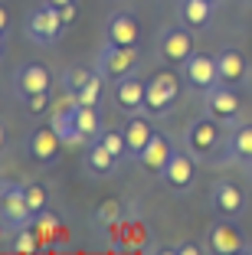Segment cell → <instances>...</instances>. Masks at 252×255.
Segmentation results:
<instances>
[{"label": "cell", "instance_id": "cell-12", "mask_svg": "<svg viewBox=\"0 0 252 255\" xmlns=\"http://www.w3.org/2000/svg\"><path fill=\"white\" fill-rule=\"evenodd\" d=\"M210 206L220 219H236L246 210V196L233 180H216L210 187Z\"/></svg>", "mask_w": 252, "mask_h": 255}, {"label": "cell", "instance_id": "cell-33", "mask_svg": "<svg viewBox=\"0 0 252 255\" xmlns=\"http://www.w3.org/2000/svg\"><path fill=\"white\" fill-rule=\"evenodd\" d=\"M246 252H249V255H252V246H246Z\"/></svg>", "mask_w": 252, "mask_h": 255}, {"label": "cell", "instance_id": "cell-19", "mask_svg": "<svg viewBox=\"0 0 252 255\" xmlns=\"http://www.w3.org/2000/svg\"><path fill=\"white\" fill-rule=\"evenodd\" d=\"M144 92H148V82H141L138 75H125L121 82H115V105L131 115L144 112Z\"/></svg>", "mask_w": 252, "mask_h": 255}, {"label": "cell", "instance_id": "cell-14", "mask_svg": "<svg viewBox=\"0 0 252 255\" xmlns=\"http://www.w3.org/2000/svg\"><path fill=\"white\" fill-rule=\"evenodd\" d=\"M138 36H141V26L131 13L118 10L105 20V43H115V46H138Z\"/></svg>", "mask_w": 252, "mask_h": 255}, {"label": "cell", "instance_id": "cell-25", "mask_svg": "<svg viewBox=\"0 0 252 255\" xmlns=\"http://www.w3.org/2000/svg\"><path fill=\"white\" fill-rule=\"evenodd\" d=\"M46 203H49V193H46L43 183H26V206H30L33 219H36L39 213H46Z\"/></svg>", "mask_w": 252, "mask_h": 255}, {"label": "cell", "instance_id": "cell-15", "mask_svg": "<svg viewBox=\"0 0 252 255\" xmlns=\"http://www.w3.org/2000/svg\"><path fill=\"white\" fill-rule=\"evenodd\" d=\"M216 66H220V82L223 85H243L246 75H249L246 56L236 46H223L220 53H216Z\"/></svg>", "mask_w": 252, "mask_h": 255}, {"label": "cell", "instance_id": "cell-7", "mask_svg": "<svg viewBox=\"0 0 252 255\" xmlns=\"http://www.w3.org/2000/svg\"><path fill=\"white\" fill-rule=\"evenodd\" d=\"M161 180H164V187L174 190V193H187V190L193 187V180H197V157H193L187 147H174L167 167L161 170Z\"/></svg>", "mask_w": 252, "mask_h": 255}, {"label": "cell", "instance_id": "cell-22", "mask_svg": "<svg viewBox=\"0 0 252 255\" xmlns=\"http://www.w3.org/2000/svg\"><path fill=\"white\" fill-rule=\"evenodd\" d=\"M72 121H75V131L82 134V141L92 144L102 137V112H98V105H75L72 112Z\"/></svg>", "mask_w": 252, "mask_h": 255}, {"label": "cell", "instance_id": "cell-23", "mask_svg": "<svg viewBox=\"0 0 252 255\" xmlns=\"http://www.w3.org/2000/svg\"><path fill=\"white\" fill-rule=\"evenodd\" d=\"M39 246H43V242H39V236H36V229H33V223H26V226H20V229H13V239H10V249H13V252L30 255V252H36Z\"/></svg>", "mask_w": 252, "mask_h": 255}, {"label": "cell", "instance_id": "cell-24", "mask_svg": "<svg viewBox=\"0 0 252 255\" xmlns=\"http://www.w3.org/2000/svg\"><path fill=\"white\" fill-rule=\"evenodd\" d=\"M92 75H95V66H92V69L89 66H66V69H62V79H59L62 92H79Z\"/></svg>", "mask_w": 252, "mask_h": 255}, {"label": "cell", "instance_id": "cell-11", "mask_svg": "<svg viewBox=\"0 0 252 255\" xmlns=\"http://www.w3.org/2000/svg\"><path fill=\"white\" fill-rule=\"evenodd\" d=\"M10 85H13V95L23 102V98L36 95V92H49L52 75H49V69H46L43 62H23V66H16Z\"/></svg>", "mask_w": 252, "mask_h": 255}, {"label": "cell", "instance_id": "cell-4", "mask_svg": "<svg viewBox=\"0 0 252 255\" xmlns=\"http://www.w3.org/2000/svg\"><path fill=\"white\" fill-rule=\"evenodd\" d=\"M203 108L207 115H213L223 125H239V115H243V98H239L236 85H213L210 92H203Z\"/></svg>", "mask_w": 252, "mask_h": 255}, {"label": "cell", "instance_id": "cell-29", "mask_svg": "<svg viewBox=\"0 0 252 255\" xmlns=\"http://www.w3.org/2000/svg\"><path fill=\"white\" fill-rule=\"evenodd\" d=\"M98 223H102V226L121 223V206H118V203H105L102 210H98Z\"/></svg>", "mask_w": 252, "mask_h": 255}, {"label": "cell", "instance_id": "cell-32", "mask_svg": "<svg viewBox=\"0 0 252 255\" xmlns=\"http://www.w3.org/2000/svg\"><path fill=\"white\" fill-rule=\"evenodd\" d=\"M46 3H52V7H66V3H75V0H46Z\"/></svg>", "mask_w": 252, "mask_h": 255}, {"label": "cell", "instance_id": "cell-20", "mask_svg": "<svg viewBox=\"0 0 252 255\" xmlns=\"http://www.w3.org/2000/svg\"><path fill=\"white\" fill-rule=\"evenodd\" d=\"M82 164H85V173H89V177H98V180H102V177H111V173H115L118 157H115L102 141H92L89 147H85V160H82Z\"/></svg>", "mask_w": 252, "mask_h": 255}, {"label": "cell", "instance_id": "cell-16", "mask_svg": "<svg viewBox=\"0 0 252 255\" xmlns=\"http://www.w3.org/2000/svg\"><path fill=\"white\" fill-rule=\"evenodd\" d=\"M174 147H177V144H174L167 134L154 131V137L148 141V147H144V154H141V160H138V164H141L144 170L151 173V177H161V170L167 167V160H171Z\"/></svg>", "mask_w": 252, "mask_h": 255}, {"label": "cell", "instance_id": "cell-18", "mask_svg": "<svg viewBox=\"0 0 252 255\" xmlns=\"http://www.w3.org/2000/svg\"><path fill=\"white\" fill-rule=\"evenodd\" d=\"M125 144H128V157L131 160H141L144 147H148V141L154 137V128H151V118H141V115L134 112V118L125 121Z\"/></svg>", "mask_w": 252, "mask_h": 255}, {"label": "cell", "instance_id": "cell-8", "mask_svg": "<svg viewBox=\"0 0 252 255\" xmlns=\"http://www.w3.org/2000/svg\"><path fill=\"white\" fill-rule=\"evenodd\" d=\"M23 150H26V157H30L33 164L49 167V164H56V157H59L62 137L56 134V128H52V125L33 128L30 134H26V141H23Z\"/></svg>", "mask_w": 252, "mask_h": 255}, {"label": "cell", "instance_id": "cell-1", "mask_svg": "<svg viewBox=\"0 0 252 255\" xmlns=\"http://www.w3.org/2000/svg\"><path fill=\"white\" fill-rule=\"evenodd\" d=\"M184 144L197 160H210L216 150H226V134H223V121H216L213 115L197 118L187 125L184 131Z\"/></svg>", "mask_w": 252, "mask_h": 255}, {"label": "cell", "instance_id": "cell-30", "mask_svg": "<svg viewBox=\"0 0 252 255\" xmlns=\"http://www.w3.org/2000/svg\"><path fill=\"white\" fill-rule=\"evenodd\" d=\"M59 16H62V23H66V26H72V23H75V16H79L75 3H66V7H59Z\"/></svg>", "mask_w": 252, "mask_h": 255}, {"label": "cell", "instance_id": "cell-5", "mask_svg": "<svg viewBox=\"0 0 252 255\" xmlns=\"http://www.w3.org/2000/svg\"><path fill=\"white\" fill-rule=\"evenodd\" d=\"M177 92H180V82L174 72H157L154 79L148 82V92H144V112L151 118H161L174 108L177 102Z\"/></svg>", "mask_w": 252, "mask_h": 255}, {"label": "cell", "instance_id": "cell-9", "mask_svg": "<svg viewBox=\"0 0 252 255\" xmlns=\"http://www.w3.org/2000/svg\"><path fill=\"white\" fill-rule=\"evenodd\" d=\"M193 56V36L190 30H180V26H167V30L157 33V59L171 62V66H184Z\"/></svg>", "mask_w": 252, "mask_h": 255}, {"label": "cell", "instance_id": "cell-17", "mask_svg": "<svg viewBox=\"0 0 252 255\" xmlns=\"http://www.w3.org/2000/svg\"><path fill=\"white\" fill-rule=\"evenodd\" d=\"M223 157L252 167V121H239V125H233V134L226 137Z\"/></svg>", "mask_w": 252, "mask_h": 255}, {"label": "cell", "instance_id": "cell-21", "mask_svg": "<svg viewBox=\"0 0 252 255\" xmlns=\"http://www.w3.org/2000/svg\"><path fill=\"white\" fill-rule=\"evenodd\" d=\"M177 16L187 30H207L213 20V3L210 0H180Z\"/></svg>", "mask_w": 252, "mask_h": 255}, {"label": "cell", "instance_id": "cell-6", "mask_svg": "<svg viewBox=\"0 0 252 255\" xmlns=\"http://www.w3.org/2000/svg\"><path fill=\"white\" fill-rule=\"evenodd\" d=\"M0 216H3V226H7V233L20 229V226L30 223V206H26V187L13 180H3L0 183Z\"/></svg>", "mask_w": 252, "mask_h": 255}, {"label": "cell", "instance_id": "cell-34", "mask_svg": "<svg viewBox=\"0 0 252 255\" xmlns=\"http://www.w3.org/2000/svg\"><path fill=\"white\" fill-rule=\"evenodd\" d=\"M249 177H252V167H249Z\"/></svg>", "mask_w": 252, "mask_h": 255}, {"label": "cell", "instance_id": "cell-27", "mask_svg": "<svg viewBox=\"0 0 252 255\" xmlns=\"http://www.w3.org/2000/svg\"><path fill=\"white\" fill-rule=\"evenodd\" d=\"M98 141L105 144V147L111 150V154H115V157H128V144H125V131H102V137H98Z\"/></svg>", "mask_w": 252, "mask_h": 255}, {"label": "cell", "instance_id": "cell-35", "mask_svg": "<svg viewBox=\"0 0 252 255\" xmlns=\"http://www.w3.org/2000/svg\"><path fill=\"white\" fill-rule=\"evenodd\" d=\"M210 3H216V0H210Z\"/></svg>", "mask_w": 252, "mask_h": 255}, {"label": "cell", "instance_id": "cell-26", "mask_svg": "<svg viewBox=\"0 0 252 255\" xmlns=\"http://www.w3.org/2000/svg\"><path fill=\"white\" fill-rule=\"evenodd\" d=\"M102 82H105V79H102L98 72L92 75L89 82H85L79 92H75V98H79V105H98V102H102Z\"/></svg>", "mask_w": 252, "mask_h": 255}, {"label": "cell", "instance_id": "cell-2", "mask_svg": "<svg viewBox=\"0 0 252 255\" xmlns=\"http://www.w3.org/2000/svg\"><path fill=\"white\" fill-rule=\"evenodd\" d=\"M138 69V46H115L105 43L95 56V72L102 75L105 82H121L125 75H134Z\"/></svg>", "mask_w": 252, "mask_h": 255}, {"label": "cell", "instance_id": "cell-28", "mask_svg": "<svg viewBox=\"0 0 252 255\" xmlns=\"http://www.w3.org/2000/svg\"><path fill=\"white\" fill-rule=\"evenodd\" d=\"M49 105H52V95H49V92H36V95L23 98V108H26L30 115H43Z\"/></svg>", "mask_w": 252, "mask_h": 255}, {"label": "cell", "instance_id": "cell-3", "mask_svg": "<svg viewBox=\"0 0 252 255\" xmlns=\"http://www.w3.org/2000/svg\"><path fill=\"white\" fill-rule=\"evenodd\" d=\"M62 16H59V7H52V3H39L36 10H33L30 16H26V23H23V30H26V36H30V43L36 46H56V39H59L62 33Z\"/></svg>", "mask_w": 252, "mask_h": 255}, {"label": "cell", "instance_id": "cell-13", "mask_svg": "<svg viewBox=\"0 0 252 255\" xmlns=\"http://www.w3.org/2000/svg\"><path fill=\"white\" fill-rule=\"evenodd\" d=\"M207 249L216 252V255H236V252H246V242H243V236H239V229L233 226V219H220V223L210 226Z\"/></svg>", "mask_w": 252, "mask_h": 255}, {"label": "cell", "instance_id": "cell-10", "mask_svg": "<svg viewBox=\"0 0 252 255\" xmlns=\"http://www.w3.org/2000/svg\"><path fill=\"white\" fill-rule=\"evenodd\" d=\"M180 69H184V82L190 85L193 92H210L213 85H220V66H216V56L193 53Z\"/></svg>", "mask_w": 252, "mask_h": 255}, {"label": "cell", "instance_id": "cell-31", "mask_svg": "<svg viewBox=\"0 0 252 255\" xmlns=\"http://www.w3.org/2000/svg\"><path fill=\"white\" fill-rule=\"evenodd\" d=\"M174 252H177V255H200V252H203V249H200V246H197V242H180V246H177V249H174Z\"/></svg>", "mask_w": 252, "mask_h": 255}]
</instances>
